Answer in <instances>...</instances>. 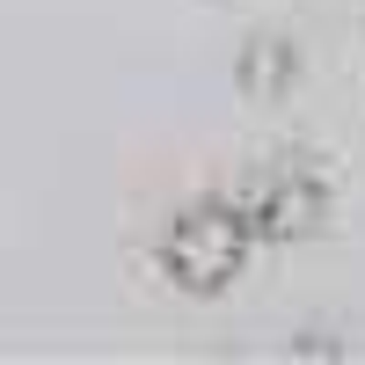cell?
Masks as SVG:
<instances>
[{
	"label": "cell",
	"instance_id": "6da1fadb",
	"mask_svg": "<svg viewBox=\"0 0 365 365\" xmlns=\"http://www.w3.org/2000/svg\"><path fill=\"white\" fill-rule=\"evenodd\" d=\"M256 256H263V234L249 220V205H241L234 175L197 190V197H182L154 227V270L175 292H190V299H220Z\"/></svg>",
	"mask_w": 365,
	"mask_h": 365
},
{
	"label": "cell",
	"instance_id": "7a4b0ae2",
	"mask_svg": "<svg viewBox=\"0 0 365 365\" xmlns=\"http://www.w3.org/2000/svg\"><path fill=\"white\" fill-rule=\"evenodd\" d=\"M241 205H249V220L263 234V249H285V241H307L329 227V212H336V175L322 168V154L307 146H278V154H263L234 175Z\"/></svg>",
	"mask_w": 365,
	"mask_h": 365
}]
</instances>
